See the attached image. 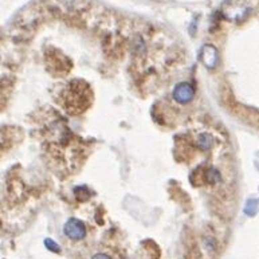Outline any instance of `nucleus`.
<instances>
[{
    "instance_id": "f257e3e1",
    "label": "nucleus",
    "mask_w": 259,
    "mask_h": 259,
    "mask_svg": "<svg viewBox=\"0 0 259 259\" xmlns=\"http://www.w3.org/2000/svg\"><path fill=\"white\" fill-rule=\"evenodd\" d=\"M222 14L226 19L232 22H242L251 14V8L246 3V0H228L222 8Z\"/></svg>"
},
{
    "instance_id": "f03ea898",
    "label": "nucleus",
    "mask_w": 259,
    "mask_h": 259,
    "mask_svg": "<svg viewBox=\"0 0 259 259\" xmlns=\"http://www.w3.org/2000/svg\"><path fill=\"white\" fill-rule=\"evenodd\" d=\"M63 231H65L66 236H69L70 239L73 240H79L86 235L85 225L78 219H70L65 225Z\"/></svg>"
},
{
    "instance_id": "7ed1b4c3",
    "label": "nucleus",
    "mask_w": 259,
    "mask_h": 259,
    "mask_svg": "<svg viewBox=\"0 0 259 259\" xmlns=\"http://www.w3.org/2000/svg\"><path fill=\"white\" fill-rule=\"evenodd\" d=\"M195 96L194 86L187 82H182L179 83L174 90V98L178 101L179 104H188L190 101H192Z\"/></svg>"
},
{
    "instance_id": "20e7f679",
    "label": "nucleus",
    "mask_w": 259,
    "mask_h": 259,
    "mask_svg": "<svg viewBox=\"0 0 259 259\" xmlns=\"http://www.w3.org/2000/svg\"><path fill=\"white\" fill-rule=\"evenodd\" d=\"M201 61L204 63L205 67L208 69H212L215 67L218 63V50L211 45H207V46L203 47L201 50Z\"/></svg>"
},
{
    "instance_id": "39448f33",
    "label": "nucleus",
    "mask_w": 259,
    "mask_h": 259,
    "mask_svg": "<svg viewBox=\"0 0 259 259\" xmlns=\"http://www.w3.org/2000/svg\"><path fill=\"white\" fill-rule=\"evenodd\" d=\"M259 209V200H256V199H250V200L246 203V205H244V212H246V215H248V217H254L256 212H258Z\"/></svg>"
},
{
    "instance_id": "423d86ee",
    "label": "nucleus",
    "mask_w": 259,
    "mask_h": 259,
    "mask_svg": "<svg viewBox=\"0 0 259 259\" xmlns=\"http://www.w3.org/2000/svg\"><path fill=\"white\" fill-rule=\"evenodd\" d=\"M197 147L203 149V151H207L209 148L212 147V139L211 136L208 135H201L199 139H197Z\"/></svg>"
},
{
    "instance_id": "0eeeda50",
    "label": "nucleus",
    "mask_w": 259,
    "mask_h": 259,
    "mask_svg": "<svg viewBox=\"0 0 259 259\" xmlns=\"http://www.w3.org/2000/svg\"><path fill=\"white\" fill-rule=\"evenodd\" d=\"M45 244H46V247L49 248V250H51V251H54V252H59V251H61V248H59V246L57 243H55V242L53 239H46V240H45Z\"/></svg>"
},
{
    "instance_id": "6e6552de",
    "label": "nucleus",
    "mask_w": 259,
    "mask_h": 259,
    "mask_svg": "<svg viewBox=\"0 0 259 259\" xmlns=\"http://www.w3.org/2000/svg\"><path fill=\"white\" fill-rule=\"evenodd\" d=\"M93 259H112L110 256L105 255V254H97V255H94Z\"/></svg>"
}]
</instances>
